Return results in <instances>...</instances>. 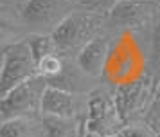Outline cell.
<instances>
[{
	"instance_id": "16",
	"label": "cell",
	"mask_w": 160,
	"mask_h": 137,
	"mask_svg": "<svg viewBox=\"0 0 160 137\" xmlns=\"http://www.w3.org/2000/svg\"><path fill=\"white\" fill-rule=\"evenodd\" d=\"M144 121L160 135V78H158V85H157L155 97H153L151 105H149V110H148V114H146Z\"/></svg>"
},
{
	"instance_id": "4",
	"label": "cell",
	"mask_w": 160,
	"mask_h": 137,
	"mask_svg": "<svg viewBox=\"0 0 160 137\" xmlns=\"http://www.w3.org/2000/svg\"><path fill=\"white\" fill-rule=\"evenodd\" d=\"M76 6L70 0H25L16 6L23 31L29 34L54 33Z\"/></svg>"
},
{
	"instance_id": "8",
	"label": "cell",
	"mask_w": 160,
	"mask_h": 137,
	"mask_svg": "<svg viewBox=\"0 0 160 137\" xmlns=\"http://www.w3.org/2000/svg\"><path fill=\"white\" fill-rule=\"evenodd\" d=\"M158 7L149 0H121L106 14V27L112 34L121 31H148L157 18Z\"/></svg>"
},
{
	"instance_id": "21",
	"label": "cell",
	"mask_w": 160,
	"mask_h": 137,
	"mask_svg": "<svg viewBox=\"0 0 160 137\" xmlns=\"http://www.w3.org/2000/svg\"><path fill=\"white\" fill-rule=\"evenodd\" d=\"M149 2H153V4H155L157 7H160V0H149Z\"/></svg>"
},
{
	"instance_id": "22",
	"label": "cell",
	"mask_w": 160,
	"mask_h": 137,
	"mask_svg": "<svg viewBox=\"0 0 160 137\" xmlns=\"http://www.w3.org/2000/svg\"><path fill=\"white\" fill-rule=\"evenodd\" d=\"M113 137H124L122 134H117V135H113Z\"/></svg>"
},
{
	"instance_id": "20",
	"label": "cell",
	"mask_w": 160,
	"mask_h": 137,
	"mask_svg": "<svg viewBox=\"0 0 160 137\" xmlns=\"http://www.w3.org/2000/svg\"><path fill=\"white\" fill-rule=\"evenodd\" d=\"M70 2H72L76 7H83V6H85V4L88 2V0H70Z\"/></svg>"
},
{
	"instance_id": "14",
	"label": "cell",
	"mask_w": 160,
	"mask_h": 137,
	"mask_svg": "<svg viewBox=\"0 0 160 137\" xmlns=\"http://www.w3.org/2000/svg\"><path fill=\"white\" fill-rule=\"evenodd\" d=\"M148 43H149V67L151 74L160 78V14L148 29Z\"/></svg>"
},
{
	"instance_id": "9",
	"label": "cell",
	"mask_w": 160,
	"mask_h": 137,
	"mask_svg": "<svg viewBox=\"0 0 160 137\" xmlns=\"http://www.w3.org/2000/svg\"><path fill=\"white\" fill-rule=\"evenodd\" d=\"M88 96L74 94L58 87H47L42 101L43 115H61V117H83L87 115Z\"/></svg>"
},
{
	"instance_id": "17",
	"label": "cell",
	"mask_w": 160,
	"mask_h": 137,
	"mask_svg": "<svg viewBox=\"0 0 160 137\" xmlns=\"http://www.w3.org/2000/svg\"><path fill=\"white\" fill-rule=\"evenodd\" d=\"M121 134H122L124 137H160L146 121L130 123V124H126L122 128Z\"/></svg>"
},
{
	"instance_id": "12",
	"label": "cell",
	"mask_w": 160,
	"mask_h": 137,
	"mask_svg": "<svg viewBox=\"0 0 160 137\" xmlns=\"http://www.w3.org/2000/svg\"><path fill=\"white\" fill-rule=\"evenodd\" d=\"M42 121L47 137H83V117H61V115H43Z\"/></svg>"
},
{
	"instance_id": "2",
	"label": "cell",
	"mask_w": 160,
	"mask_h": 137,
	"mask_svg": "<svg viewBox=\"0 0 160 137\" xmlns=\"http://www.w3.org/2000/svg\"><path fill=\"white\" fill-rule=\"evenodd\" d=\"M106 31V16L88 11L85 7H76L52 34L58 43L59 54L74 60L87 43Z\"/></svg>"
},
{
	"instance_id": "3",
	"label": "cell",
	"mask_w": 160,
	"mask_h": 137,
	"mask_svg": "<svg viewBox=\"0 0 160 137\" xmlns=\"http://www.w3.org/2000/svg\"><path fill=\"white\" fill-rule=\"evenodd\" d=\"M126 126L117 108L113 87L102 83L88 94V108L83 121V137H113Z\"/></svg>"
},
{
	"instance_id": "10",
	"label": "cell",
	"mask_w": 160,
	"mask_h": 137,
	"mask_svg": "<svg viewBox=\"0 0 160 137\" xmlns=\"http://www.w3.org/2000/svg\"><path fill=\"white\" fill-rule=\"evenodd\" d=\"M112 40H113V34L110 31H106L97 38H94L90 43H87L79 50V54L74 58L76 63L81 67V71L87 72L88 76H92L95 79H102L104 67L108 61L110 47H112Z\"/></svg>"
},
{
	"instance_id": "18",
	"label": "cell",
	"mask_w": 160,
	"mask_h": 137,
	"mask_svg": "<svg viewBox=\"0 0 160 137\" xmlns=\"http://www.w3.org/2000/svg\"><path fill=\"white\" fill-rule=\"evenodd\" d=\"M117 2H121V0H88L83 7L88 9V11H94V13H99L102 16H106Z\"/></svg>"
},
{
	"instance_id": "11",
	"label": "cell",
	"mask_w": 160,
	"mask_h": 137,
	"mask_svg": "<svg viewBox=\"0 0 160 137\" xmlns=\"http://www.w3.org/2000/svg\"><path fill=\"white\" fill-rule=\"evenodd\" d=\"M0 137H47L42 115L38 117H15L2 121Z\"/></svg>"
},
{
	"instance_id": "7",
	"label": "cell",
	"mask_w": 160,
	"mask_h": 137,
	"mask_svg": "<svg viewBox=\"0 0 160 137\" xmlns=\"http://www.w3.org/2000/svg\"><path fill=\"white\" fill-rule=\"evenodd\" d=\"M157 85H158V78L155 74H148L138 81L113 88L117 108L121 112L124 124L144 121L149 105L155 97V92H157Z\"/></svg>"
},
{
	"instance_id": "1",
	"label": "cell",
	"mask_w": 160,
	"mask_h": 137,
	"mask_svg": "<svg viewBox=\"0 0 160 137\" xmlns=\"http://www.w3.org/2000/svg\"><path fill=\"white\" fill-rule=\"evenodd\" d=\"M148 74H151L148 31H121L113 34L102 81L115 88Z\"/></svg>"
},
{
	"instance_id": "19",
	"label": "cell",
	"mask_w": 160,
	"mask_h": 137,
	"mask_svg": "<svg viewBox=\"0 0 160 137\" xmlns=\"http://www.w3.org/2000/svg\"><path fill=\"white\" fill-rule=\"evenodd\" d=\"M23 2H25V0H2L4 6H20Z\"/></svg>"
},
{
	"instance_id": "15",
	"label": "cell",
	"mask_w": 160,
	"mask_h": 137,
	"mask_svg": "<svg viewBox=\"0 0 160 137\" xmlns=\"http://www.w3.org/2000/svg\"><path fill=\"white\" fill-rule=\"evenodd\" d=\"M65 63H67V58H63L61 54H52V56L43 58L42 61H38V76L51 81V79L58 78L63 72Z\"/></svg>"
},
{
	"instance_id": "13",
	"label": "cell",
	"mask_w": 160,
	"mask_h": 137,
	"mask_svg": "<svg viewBox=\"0 0 160 137\" xmlns=\"http://www.w3.org/2000/svg\"><path fill=\"white\" fill-rule=\"evenodd\" d=\"M27 42H29V47L32 50V56L34 60L42 61L43 58L52 56V54H59L58 52V43L54 40V34L52 33H38V34H29L27 36Z\"/></svg>"
},
{
	"instance_id": "6",
	"label": "cell",
	"mask_w": 160,
	"mask_h": 137,
	"mask_svg": "<svg viewBox=\"0 0 160 137\" xmlns=\"http://www.w3.org/2000/svg\"><path fill=\"white\" fill-rule=\"evenodd\" d=\"M47 87V79L42 76H34L22 85L15 87L8 94H4L0 99V121L42 115V101Z\"/></svg>"
},
{
	"instance_id": "5",
	"label": "cell",
	"mask_w": 160,
	"mask_h": 137,
	"mask_svg": "<svg viewBox=\"0 0 160 137\" xmlns=\"http://www.w3.org/2000/svg\"><path fill=\"white\" fill-rule=\"evenodd\" d=\"M38 76V63L27 38L2 45V71H0V94H8L15 87Z\"/></svg>"
}]
</instances>
